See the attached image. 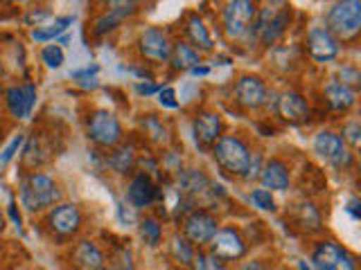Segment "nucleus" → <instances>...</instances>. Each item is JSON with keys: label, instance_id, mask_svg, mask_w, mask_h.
Returning a JSON list of instances; mask_svg holds the SVG:
<instances>
[{"label": "nucleus", "instance_id": "nucleus-24", "mask_svg": "<svg viewBox=\"0 0 361 270\" xmlns=\"http://www.w3.org/2000/svg\"><path fill=\"white\" fill-rule=\"evenodd\" d=\"M169 63H172L174 70H192V68L201 65V56L190 43H176V45H172Z\"/></svg>", "mask_w": 361, "mask_h": 270}, {"label": "nucleus", "instance_id": "nucleus-43", "mask_svg": "<svg viewBox=\"0 0 361 270\" xmlns=\"http://www.w3.org/2000/svg\"><path fill=\"white\" fill-rule=\"evenodd\" d=\"M9 217H11V221L16 223V228H20V214L16 212V202L14 200L9 202Z\"/></svg>", "mask_w": 361, "mask_h": 270}, {"label": "nucleus", "instance_id": "nucleus-34", "mask_svg": "<svg viewBox=\"0 0 361 270\" xmlns=\"http://www.w3.org/2000/svg\"><path fill=\"white\" fill-rule=\"evenodd\" d=\"M251 200H253V205L257 210H262V212H274L276 210V200H274V196H271V191H267V189H253L251 191Z\"/></svg>", "mask_w": 361, "mask_h": 270}, {"label": "nucleus", "instance_id": "nucleus-21", "mask_svg": "<svg viewBox=\"0 0 361 270\" xmlns=\"http://www.w3.org/2000/svg\"><path fill=\"white\" fill-rule=\"evenodd\" d=\"M325 101H327V106H330L332 110L336 112H345L355 106V101H357V93L353 88H348L343 86L341 82H336V79H332L330 84L325 86Z\"/></svg>", "mask_w": 361, "mask_h": 270}, {"label": "nucleus", "instance_id": "nucleus-16", "mask_svg": "<svg viewBox=\"0 0 361 270\" xmlns=\"http://www.w3.org/2000/svg\"><path fill=\"white\" fill-rule=\"evenodd\" d=\"M5 104H7L9 112L16 120H27L32 115L34 104H37V86H34V84H23V86L7 88Z\"/></svg>", "mask_w": 361, "mask_h": 270}, {"label": "nucleus", "instance_id": "nucleus-39", "mask_svg": "<svg viewBox=\"0 0 361 270\" xmlns=\"http://www.w3.org/2000/svg\"><path fill=\"white\" fill-rule=\"evenodd\" d=\"M259 160H262L259 155H251V162H248V169H246V174H244L246 180L259 178V172H262V167H259Z\"/></svg>", "mask_w": 361, "mask_h": 270}, {"label": "nucleus", "instance_id": "nucleus-10", "mask_svg": "<svg viewBox=\"0 0 361 270\" xmlns=\"http://www.w3.org/2000/svg\"><path fill=\"white\" fill-rule=\"evenodd\" d=\"M246 252V243L242 239V234L233 228H219L210 239V255H214L221 262H233L240 259Z\"/></svg>", "mask_w": 361, "mask_h": 270}, {"label": "nucleus", "instance_id": "nucleus-22", "mask_svg": "<svg viewBox=\"0 0 361 270\" xmlns=\"http://www.w3.org/2000/svg\"><path fill=\"white\" fill-rule=\"evenodd\" d=\"M259 180L267 191H285L289 187V169L280 160H269L259 172Z\"/></svg>", "mask_w": 361, "mask_h": 270}, {"label": "nucleus", "instance_id": "nucleus-33", "mask_svg": "<svg viewBox=\"0 0 361 270\" xmlns=\"http://www.w3.org/2000/svg\"><path fill=\"white\" fill-rule=\"evenodd\" d=\"M25 133H18V135H14V138L9 140V144L5 146L3 151H0V167H7L11 160L16 158V153L23 149V144H25Z\"/></svg>", "mask_w": 361, "mask_h": 270}, {"label": "nucleus", "instance_id": "nucleus-6", "mask_svg": "<svg viewBox=\"0 0 361 270\" xmlns=\"http://www.w3.org/2000/svg\"><path fill=\"white\" fill-rule=\"evenodd\" d=\"M88 138L97 146H118L122 142V127L120 120L109 110H95L88 117Z\"/></svg>", "mask_w": 361, "mask_h": 270}, {"label": "nucleus", "instance_id": "nucleus-37", "mask_svg": "<svg viewBox=\"0 0 361 270\" xmlns=\"http://www.w3.org/2000/svg\"><path fill=\"white\" fill-rule=\"evenodd\" d=\"M359 135H361L359 124H357V122H348L345 127H343V138H341V140L345 142V146L350 144V146H353V149H357L359 142H361Z\"/></svg>", "mask_w": 361, "mask_h": 270}, {"label": "nucleus", "instance_id": "nucleus-30", "mask_svg": "<svg viewBox=\"0 0 361 270\" xmlns=\"http://www.w3.org/2000/svg\"><path fill=\"white\" fill-rule=\"evenodd\" d=\"M192 270H228V268H226V262H221V259H217L210 252H195Z\"/></svg>", "mask_w": 361, "mask_h": 270}, {"label": "nucleus", "instance_id": "nucleus-4", "mask_svg": "<svg viewBox=\"0 0 361 270\" xmlns=\"http://www.w3.org/2000/svg\"><path fill=\"white\" fill-rule=\"evenodd\" d=\"M212 155L224 172L237 174V176H244L248 169V162H251V151H248V146L240 138H235V135H221L212 146Z\"/></svg>", "mask_w": 361, "mask_h": 270}, {"label": "nucleus", "instance_id": "nucleus-9", "mask_svg": "<svg viewBox=\"0 0 361 270\" xmlns=\"http://www.w3.org/2000/svg\"><path fill=\"white\" fill-rule=\"evenodd\" d=\"M178 191L183 194L190 202L192 200H203V198H214V196H221L224 191L221 187L214 189V185L210 183V178L199 172V169H185V172L178 174Z\"/></svg>", "mask_w": 361, "mask_h": 270}, {"label": "nucleus", "instance_id": "nucleus-17", "mask_svg": "<svg viewBox=\"0 0 361 270\" xmlns=\"http://www.w3.org/2000/svg\"><path fill=\"white\" fill-rule=\"evenodd\" d=\"M192 131H195V140L199 146H214L221 138V131H224V122L219 117V112H212V110H201L197 112L195 122H192Z\"/></svg>", "mask_w": 361, "mask_h": 270}, {"label": "nucleus", "instance_id": "nucleus-42", "mask_svg": "<svg viewBox=\"0 0 361 270\" xmlns=\"http://www.w3.org/2000/svg\"><path fill=\"white\" fill-rule=\"evenodd\" d=\"M240 270H271L264 262H246Z\"/></svg>", "mask_w": 361, "mask_h": 270}, {"label": "nucleus", "instance_id": "nucleus-19", "mask_svg": "<svg viewBox=\"0 0 361 270\" xmlns=\"http://www.w3.org/2000/svg\"><path fill=\"white\" fill-rule=\"evenodd\" d=\"M156 198H158V187L152 180V176L135 174L127 189V200L135 210H145V207H152Z\"/></svg>", "mask_w": 361, "mask_h": 270}, {"label": "nucleus", "instance_id": "nucleus-38", "mask_svg": "<svg viewBox=\"0 0 361 270\" xmlns=\"http://www.w3.org/2000/svg\"><path fill=\"white\" fill-rule=\"evenodd\" d=\"M158 101H161V106H165V108H178V104H180L176 97V90L172 86H165L158 90Z\"/></svg>", "mask_w": 361, "mask_h": 270}, {"label": "nucleus", "instance_id": "nucleus-14", "mask_svg": "<svg viewBox=\"0 0 361 270\" xmlns=\"http://www.w3.org/2000/svg\"><path fill=\"white\" fill-rule=\"evenodd\" d=\"M48 225L59 236H71L82 228V212L73 202H61V205H54L48 214Z\"/></svg>", "mask_w": 361, "mask_h": 270}, {"label": "nucleus", "instance_id": "nucleus-29", "mask_svg": "<svg viewBox=\"0 0 361 270\" xmlns=\"http://www.w3.org/2000/svg\"><path fill=\"white\" fill-rule=\"evenodd\" d=\"M140 236H142V241L147 245H152L156 248L158 243H161L163 239V230H161V223H158V219L154 217H145L140 221Z\"/></svg>", "mask_w": 361, "mask_h": 270}, {"label": "nucleus", "instance_id": "nucleus-2", "mask_svg": "<svg viewBox=\"0 0 361 270\" xmlns=\"http://www.w3.org/2000/svg\"><path fill=\"white\" fill-rule=\"evenodd\" d=\"M327 32L338 39H355L361 30V3L359 0H345V3H334L327 11Z\"/></svg>", "mask_w": 361, "mask_h": 270}, {"label": "nucleus", "instance_id": "nucleus-31", "mask_svg": "<svg viewBox=\"0 0 361 270\" xmlns=\"http://www.w3.org/2000/svg\"><path fill=\"white\" fill-rule=\"evenodd\" d=\"M298 219H300V225L302 228H310L314 232L321 230V217L319 212H316V207L312 205V202H305V205H298Z\"/></svg>", "mask_w": 361, "mask_h": 270}, {"label": "nucleus", "instance_id": "nucleus-20", "mask_svg": "<svg viewBox=\"0 0 361 270\" xmlns=\"http://www.w3.org/2000/svg\"><path fill=\"white\" fill-rule=\"evenodd\" d=\"M73 264L79 270H104V255L93 241H79L73 250Z\"/></svg>", "mask_w": 361, "mask_h": 270}, {"label": "nucleus", "instance_id": "nucleus-7", "mask_svg": "<svg viewBox=\"0 0 361 270\" xmlns=\"http://www.w3.org/2000/svg\"><path fill=\"white\" fill-rule=\"evenodd\" d=\"M312 264L319 270H357L355 257L345 248L332 241H323L316 245V250L312 255Z\"/></svg>", "mask_w": 361, "mask_h": 270}, {"label": "nucleus", "instance_id": "nucleus-47", "mask_svg": "<svg viewBox=\"0 0 361 270\" xmlns=\"http://www.w3.org/2000/svg\"><path fill=\"white\" fill-rule=\"evenodd\" d=\"M298 268H300V270H314L312 266H307V264H305V262H300V264H298Z\"/></svg>", "mask_w": 361, "mask_h": 270}, {"label": "nucleus", "instance_id": "nucleus-36", "mask_svg": "<svg viewBox=\"0 0 361 270\" xmlns=\"http://www.w3.org/2000/svg\"><path fill=\"white\" fill-rule=\"evenodd\" d=\"M118 18L111 14V11H104V14H102L97 20H95V34H106V32H111V30H116L118 27Z\"/></svg>", "mask_w": 361, "mask_h": 270}, {"label": "nucleus", "instance_id": "nucleus-44", "mask_svg": "<svg viewBox=\"0 0 361 270\" xmlns=\"http://www.w3.org/2000/svg\"><path fill=\"white\" fill-rule=\"evenodd\" d=\"M345 210H348L350 214H353L355 219H359V200H357V198H353V200H350Z\"/></svg>", "mask_w": 361, "mask_h": 270}, {"label": "nucleus", "instance_id": "nucleus-15", "mask_svg": "<svg viewBox=\"0 0 361 270\" xmlns=\"http://www.w3.org/2000/svg\"><path fill=\"white\" fill-rule=\"evenodd\" d=\"M307 52L314 61L330 63L338 56V41L325 27H312L307 34Z\"/></svg>", "mask_w": 361, "mask_h": 270}, {"label": "nucleus", "instance_id": "nucleus-8", "mask_svg": "<svg viewBox=\"0 0 361 270\" xmlns=\"http://www.w3.org/2000/svg\"><path fill=\"white\" fill-rule=\"evenodd\" d=\"M314 151L321 158H325L327 162H332L338 169H348L353 165V153L348 151L345 142L341 140V135H336L332 131H319L314 138Z\"/></svg>", "mask_w": 361, "mask_h": 270}, {"label": "nucleus", "instance_id": "nucleus-5", "mask_svg": "<svg viewBox=\"0 0 361 270\" xmlns=\"http://www.w3.org/2000/svg\"><path fill=\"white\" fill-rule=\"evenodd\" d=\"M257 16V5L248 0H233L224 9V32L228 39H242Z\"/></svg>", "mask_w": 361, "mask_h": 270}, {"label": "nucleus", "instance_id": "nucleus-3", "mask_svg": "<svg viewBox=\"0 0 361 270\" xmlns=\"http://www.w3.org/2000/svg\"><path fill=\"white\" fill-rule=\"evenodd\" d=\"M276 7L278 5H267L264 9H257V16L253 20L251 30H248V37L259 39L264 45H271L285 34L291 11L287 9V5H282V9H276Z\"/></svg>", "mask_w": 361, "mask_h": 270}, {"label": "nucleus", "instance_id": "nucleus-45", "mask_svg": "<svg viewBox=\"0 0 361 270\" xmlns=\"http://www.w3.org/2000/svg\"><path fill=\"white\" fill-rule=\"evenodd\" d=\"M208 72H210V70H208L206 65H197V68H192V70H190L192 77H206Z\"/></svg>", "mask_w": 361, "mask_h": 270}, {"label": "nucleus", "instance_id": "nucleus-32", "mask_svg": "<svg viewBox=\"0 0 361 270\" xmlns=\"http://www.w3.org/2000/svg\"><path fill=\"white\" fill-rule=\"evenodd\" d=\"M41 61H43L45 65H48V68H52V70H56V68H61L63 61H66L61 45H56V43L45 45V48L41 50Z\"/></svg>", "mask_w": 361, "mask_h": 270}, {"label": "nucleus", "instance_id": "nucleus-35", "mask_svg": "<svg viewBox=\"0 0 361 270\" xmlns=\"http://www.w3.org/2000/svg\"><path fill=\"white\" fill-rule=\"evenodd\" d=\"M113 16H116L118 20H124V18H129L133 16L135 11H138V5L135 3H109V9Z\"/></svg>", "mask_w": 361, "mask_h": 270}, {"label": "nucleus", "instance_id": "nucleus-41", "mask_svg": "<svg viewBox=\"0 0 361 270\" xmlns=\"http://www.w3.org/2000/svg\"><path fill=\"white\" fill-rule=\"evenodd\" d=\"M97 70H99L97 65H93V68H84V70H77V72H73V79H77V82H82V79L95 77V75H97Z\"/></svg>", "mask_w": 361, "mask_h": 270}, {"label": "nucleus", "instance_id": "nucleus-13", "mask_svg": "<svg viewBox=\"0 0 361 270\" xmlns=\"http://www.w3.org/2000/svg\"><path fill=\"white\" fill-rule=\"evenodd\" d=\"M140 54L152 63H165L172 56V41L158 27H147L140 37Z\"/></svg>", "mask_w": 361, "mask_h": 270}, {"label": "nucleus", "instance_id": "nucleus-40", "mask_svg": "<svg viewBox=\"0 0 361 270\" xmlns=\"http://www.w3.org/2000/svg\"><path fill=\"white\" fill-rule=\"evenodd\" d=\"M161 88H163V86H156V84H152V82H138V84H135V90H138V95H145V97L156 95Z\"/></svg>", "mask_w": 361, "mask_h": 270}, {"label": "nucleus", "instance_id": "nucleus-12", "mask_svg": "<svg viewBox=\"0 0 361 270\" xmlns=\"http://www.w3.org/2000/svg\"><path fill=\"white\" fill-rule=\"evenodd\" d=\"M267 97H269L267 84L259 77L244 75V77H240V82L235 84V101L242 108L253 110V108L264 106L267 104Z\"/></svg>", "mask_w": 361, "mask_h": 270}, {"label": "nucleus", "instance_id": "nucleus-49", "mask_svg": "<svg viewBox=\"0 0 361 270\" xmlns=\"http://www.w3.org/2000/svg\"><path fill=\"white\" fill-rule=\"evenodd\" d=\"M104 270H106V268H104Z\"/></svg>", "mask_w": 361, "mask_h": 270}, {"label": "nucleus", "instance_id": "nucleus-18", "mask_svg": "<svg viewBox=\"0 0 361 270\" xmlns=\"http://www.w3.org/2000/svg\"><path fill=\"white\" fill-rule=\"evenodd\" d=\"M276 112L289 124L307 122V117H310L307 99H305L300 93H296V90H285V93L278 95V99H276Z\"/></svg>", "mask_w": 361, "mask_h": 270}, {"label": "nucleus", "instance_id": "nucleus-23", "mask_svg": "<svg viewBox=\"0 0 361 270\" xmlns=\"http://www.w3.org/2000/svg\"><path fill=\"white\" fill-rule=\"evenodd\" d=\"M185 34H188V39H190V45L195 48L197 52H210L214 48V43H212V37H210V32L206 27V22H203L197 14H192L185 22Z\"/></svg>", "mask_w": 361, "mask_h": 270}, {"label": "nucleus", "instance_id": "nucleus-28", "mask_svg": "<svg viewBox=\"0 0 361 270\" xmlns=\"http://www.w3.org/2000/svg\"><path fill=\"white\" fill-rule=\"evenodd\" d=\"M169 250H172V257L176 262L183 266H190L192 259H195V248H192V243L180 234H174L172 239H169Z\"/></svg>", "mask_w": 361, "mask_h": 270}, {"label": "nucleus", "instance_id": "nucleus-25", "mask_svg": "<svg viewBox=\"0 0 361 270\" xmlns=\"http://www.w3.org/2000/svg\"><path fill=\"white\" fill-rule=\"evenodd\" d=\"M73 22H75L73 16H59V18H54V22H50V25H37V30L32 32V39L39 41V43L56 41L61 34L68 32V27H71Z\"/></svg>", "mask_w": 361, "mask_h": 270}, {"label": "nucleus", "instance_id": "nucleus-1", "mask_svg": "<svg viewBox=\"0 0 361 270\" xmlns=\"http://www.w3.org/2000/svg\"><path fill=\"white\" fill-rule=\"evenodd\" d=\"M61 198L56 183L45 174H30L20 180V202L30 212H41Z\"/></svg>", "mask_w": 361, "mask_h": 270}, {"label": "nucleus", "instance_id": "nucleus-26", "mask_svg": "<svg viewBox=\"0 0 361 270\" xmlns=\"http://www.w3.org/2000/svg\"><path fill=\"white\" fill-rule=\"evenodd\" d=\"M135 165V151L131 144H122L109 155V167L116 174H129Z\"/></svg>", "mask_w": 361, "mask_h": 270}, {"label": "nucleus", "instance_id": "nucleus-27", "mask_svg": "<svg viewBox=\"0 0 361 270\" xmlns=\"http://www.w3.org/2000/svg\"><path fill=\"white\" fill-rule=\"evenodd\" d=\"M142 129H145V135L154 144H167L169 142V129L156 115H147L142 120Z\"/></svg>", "mask_w": 361, "mask_h": 270}, {"label": "nucleus", "instance_id": "nucleus-11", "mask_svg": "<svg viewBox=\"0 0 361 270\" xmlns=\"http://www.w3.org/2000/svg\"><path fill=\"white\" fill-rule=\"evenodd\" d=\"M217 219L212 217V214L203 212V210H192L185 221H183V232H185V239L190 243H197V245H203V243H210V239L217 232Z\"/></svg>", "mask_w": 361, "mask_h": 270}, {"label": "nucleus", "instance_id": "nucleus-48", "mask_svg": "<svg viewBox=\"0 0 361 270\" xmlns=\"http://www.w3.org/2000/svg\"><path fill=\"white\" fill-rule=\"evenodd\" d=\"M120 270H131V268H120Z\"/></svg>", "mask_w": 361, "mask_h": 270}, {"label": "nucleus", "instance_id": "nucleus-46", "mask_svg": "<svg viewBox=\"0 0 361 270\" xmlns=\"http://www.w3.org/2000/svg\"><path fill=\"white\" fill-rule=\"evenodd\" d=\"M45 16H48V11H41V14H37V11H32V14L27 16V22H34V20L39 22V20H43Z\"/></svg>", "mask_w": 361, "mask_h": 270}]
</instances>
